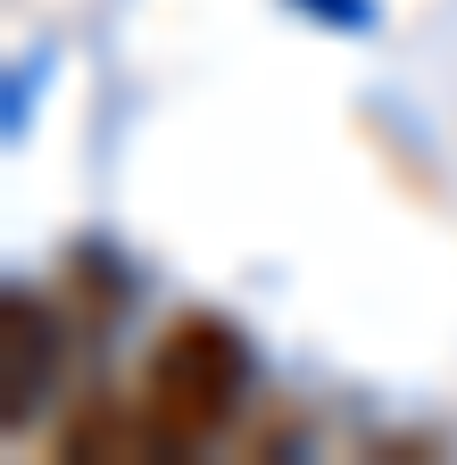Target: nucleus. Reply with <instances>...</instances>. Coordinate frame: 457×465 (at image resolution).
I'll list each match as a JSON object with an SVG mask.
<instances>
[{"instance_id": "nucleus-2", "label": "nucleus", "mask_w": 457, "mask_h": 465, "mask_svg": "<svg viewBox=\"0 0 457 465\" xmlns=\"http://www.w3.org/2000/svg\"><path fill=\"white\" fill-rule=\"evenodd\" d=\"M50 366H59V341H50V316L25 300H9V424H25V399L50 391Z\"/></svg>"}, {"instance_id": "nucleus-1", "label": "nucleus", "mask_w": 457, "mask_h": 465, "mask_svg": "<svg viewBox=\"0 0 457 465\" xmlns=\"http://www.w3.org/2000/svg\"><path fill=\"white\" fill-rule=\"evenodd\" d=\"M242 391H250V349H242V332L224 324V316H208V308H192V316H175L158 341H150V358H142V424H150V449H175V457H192V449H208L224 424L242 416Z\"/></svg>"}]
</instances>
